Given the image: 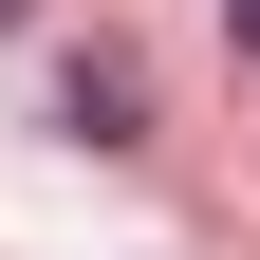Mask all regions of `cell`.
Here are the masks:
<instances>
[{
  "label": "cell",
  "mask_w": 260,
  "mask_h": 260,
  "mask_svg": "<svg viewBox=\"0 0 260 260\" xmlns=\"http://www.w3.org/2000/svg\"><path fill=\"white\" fill-rule=\"evenodd\" d=\"M56 130H75V149H149V56H130V38H93L75 75H56Z\"/></svg>",
  "instance_id": "1"
},
{
  "label": "cell",
  "mask_w": 260,
  "mask_h": 260,
  "mask_svg": "<svg viewBox=\"0 0 260 260\" xmlns=\"http://www.w3.org/2000/svg\"><path fill=\"white\" fill-rule=\"evenodd\" d=\"M223 38H242V56H260V0H223Z\"/></svg>",
  "instance_id": "2"
},
{
  "label": "cell",
  "mask_w": 260,
  "mask_h": 260,
  "mask_svg": "<svg viewBox=\"0 0 260 260\" xmlns=\"http://www.w3.org/2000/svg\"><path fill=\"white\" fill-rule=\"evenodd\" d=\"M0 19H38V0H0Z\"/></svg>",
  "instance_id": "3"
}]
</instances>
